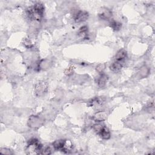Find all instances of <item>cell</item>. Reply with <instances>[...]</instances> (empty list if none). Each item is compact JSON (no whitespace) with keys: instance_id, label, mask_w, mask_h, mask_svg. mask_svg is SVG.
Returning a JSON list of instances; mask_svg holds the SVG:
<instances>
[{"instance_id":"9a60e30c","label":"cell","mask_w":155,"mask_h":155,"mask_svg":"<svg viewBox=\"0 0 155 155\" xmlns=\"http://www.w3.org/2000/svg\"><path fill=\"white\" fill-rule=\"evenodd\" d=\"M110 26L115 31H118L121 29V28L122 27V24L118 21H116L114 20V21H111L110 23Z\"/></svg>"},{"instance_id":"7a4b0ae2","label":"cell","mask_w":155,"mask_h":155,"mask_svg":"<svg viewBox=\"0 0 155 155\" xmlns=\"http://www.w3.org/2000/svg\"><path fill=\"white\" fill-rule=\"evenodd\" d=\"M43 146H42L39 140L36 139H31L29 143L26 148L27 154H41L43 150Z\"/></svg>"},{"instance_id":"8992f818","label":"cell","mask_w":155,"mask_h":155,"mask_svg":"<svg viewBox=\"0 0 155 155\" xmlns=\"http://www.w3.org/2000/svg\"><path fill=\"white\" fill-rule=\"evenodd\" d=\"M98 16L102 20H108L112 17V12L108 8L102 7L98 12Z\"/></svg>"},{"instance_id":"6da1fadb","label":"cell","mask_w":155,"mask_h":155,"mask_svg":"<svg viewBox=\"0 0 155 155\" xmlns=\"http://www.w3.org/2000/svg\"><path fill=\"white\" fill-rule=\"evenodd\" d=\"M44 12V5L40 3H36L33 7H30L27 10V15L29 16V18L36 21H41L42 20L43 17Z\"/></svg>"},{"instance_id":"e0dca14e","label":"cell","mask_w":155,"mask_h":155,"mask_svg":"<svg viewBox=\"0 0 155 155\" xmlns=\"http://www.w3.org/2000/svg\"><path fill=\"white\" fill-rule=\"evenodd\" d=\"M149 73V69L146 66H144L142 67L141 70L140 71V76L142 78L146 77Z\"/></svg>"},{"instance_id":"9c48e42d","label":"cell","mask_w":155,"mask_h":155,"mask_svg":"<svg viewBox=\"0 0 155 155\" xmlns=\"http://www.w3.org/2000/svg\"><path fill=\"white\" fill-rule=\"evenodd\" d=\"M108 79V76L104 73H101V75L98 78L97 83L100 87H104Z\"/></svg>"},{"instance_id":"4fadbf2b","label":"cell","mask_w":155,"mask_h":155,"mask_svg":"<svg viewBox=\"0 0 155 155\" xmlns=\"http://www.w3.org/2000/svg\"><path fill=\"white\" fill-rule=\"evenodd\" d=\"M104 99L101 97H96L92 100V101L89 102L90 104V106H100L103 105L104 103Z\"/></svg>"},{"instance_id":"ba28073f","label":"cell","mask_w":155,"mask_h":155,"mask_svg":"<svg viewBox=\"0 0 155 155\" xmlns=\"http://www.w3.org/2000/svg\"><path fill=\"white\" fill-rule=\"evenodd\" d=\"M107 113L104 111H100L96 112L93 116V119L96 122H102L106 119L107 118Z\"/></svg>"},{"instance_id":"52a82bcc","label":"cell","mask_w":155,"mask_h":155,"mask_svg":"<svg viewBox=\"0 0 155 155\" xmlns=\"http://www.w3.org/2000/svg\"><path fill=\"white\" fill-rule=\"evenodd\" d=\"M125 61H115L110 66V69L114 72H118L122 69L124 65Z\"/></svg>"},{"instance_id":"30bf717a","label":"cell","mask_w":155,"mask_h":155,"mask_svg":"<svg viewBox=\"0 0 155 155\" xmlns=\"http://www.w3.org/2000/svg\"><path fill=\"white\" fill-rule=\"evenodd\" d=\"M127 53L126 50H125L124 49H121L116 54L115 60L119 61H125V60L127 58Z\"/></svg>"},{"instance_id":"ffe728a7","label":"cell","mask_w":155,"mask_h":155,"mask_svg":"<svg viewBox=\"0 0 155 155\" xmlns=\"http://www.w3.org/2000/svg\"><path fill=\"white\" fill-rule=\"evenodd\" d=\"M52 153V149L50 147H46L45 148H43L41 154H50Z\"/></svg>"},{"instance_id":"277c9868","label":"cell","mask_w":155,"mask_h":155,"mask_svg":"<svg viewBox=\"0 0 155 155\" xmlns=\"http://www.w3.org/2000/svg\"><path fill=\"white\" fill-rule=\"evenodd\" d=\"M47 90V84L44 81H39L35 86V92L38 96H41L46 93Z\"/></svg>"},{"instance_id":"603a6c76","label":"cell","mask_w":155,"mask_h":155,"mask_svg":"<svg viewBox=\"0 0 155 155\" xmlns=\"http://www.w3.org/2000/svg\"><path fill=\"white\" fill-rule=\"evenodd\" d=\"M103 67H104V65H103V64H101V65H100L99 66H98V67H97L96 70H97L99 72L101 73V72H103V70L104 68H103Z\"/></svg>"},{"instance_id":"7402d4cb","label":"cell","mask_w":155,"mask_h":155,"mask_svg":"<svg viewBox=\"0 0 155 155\" xmlns=\"http://www.w3.org/2000/svg\"><path fill=\"white\" fill-rule=\"evenodd\" d=\"M24 44H25V47H29V48L31 47L32 46V43H31L30 41H29V40H26L25 42L24 43Z\"/></svg>"},{"instance_id":"44dd1931","label":"cell","mask_w":155,"mask_h":155,"mask_svg":"<svg viewBox=\"0 0 155 155\" xmlns=\"http://www.w3.org/2000/svg\"><path fill=\"white\" fill-rule=\"evenodd\" d=\"M73 72V69L72 68V67H70L69 68H67L65 70V74L67 75H72Z\"/></svg>"},{"instance_id":"5bb4252c","label":"cell","mask_w":155,"mask_h":155,"mask_svg":"<svg viewBox=\"0 0 155 155\" xmlns=\"http://www.w3.org/2000/svg\"><path fill=\"white\" fill-rule=\"evenodd\" d=\"M78 34L79 36L83 38H86L89 34L88 27L87 26H83L81 27L78 32Z\"/></svg>"},{"instance_id":"8fae6325","label":"cell","mask_w":155,"mask_h":155,"mask_svg":"<svg viewBox=\"0 0 155 155\" xmlns=\"http://www.w3.org/2000/svg\"><path fill=\"white\" fill-rule=\"evenodd\" d=\"M65 143V140H56L53 143V147L55 150L62 151Z\"/></svg>"},{"instance_id":"ac0fdd59","label":"cell","mask_w":155,"mask_h":155,"mask_svg":"<svg viewBox=\"0 0 155 155\" xmlns=\"http://www.w3.org/2000/svg\"><path fill=\"white\" fill-rule=\"evenodd\" d=\"M105 125L102 124H100V123H98V124H96L93 125V130H95V132L98 134L100 133V132L103 129V128L104 127Z\"/></svg>"},{"instance_id":"d6986e66","label":"cell","mask_w":155,"mask_h":155,"mask_svg":"<svg viewBox=\"0 0 155 155\" xmlns=\"http://www.w3.org/2000/svg\"><path fill=\"white\" fill-rule=\"evenodd\" d=\"M0 153L1 154H12L13 153L12 152V151L9 149L7 148H1L0 149Z\"/></svg>"},{"instance_id":"2e32d148","label":"cell","mask_w":155,"mask_h":155,"mask_svg":"<svg viewBox=\"0 0 155 155\" xmlns=\"http://www.w3.org/2000/svg\"><path fill=\"white\" fill-rule=\"evenodd\" d=\"M72 148H73V145L72 144V143H70L69 140H65L64 147L61 151L67 153H69L70 151H71L72 150Z\"/></svg>"},{"instance_id":"5b68a950","label":"cell","mask_w":155,"mask_h":155,"mask_svg":"<svg viewBox=\"0 0 155 155\" xmlns=\"http://www.w3.org/2000/svg\"><path fill=\"white\" fill-rule=\"evenodd\" d=\"M89 18V13L87 12L79 10L74 13L73 18L76 23H81L86 21Z\"/></svg>"},{"instance_id":"7c38bea8","label":"cell","mask_w":155,"mask_h":155,"mask_svg":"<svg viewBox=\"0 0 155 155\" xmlns=\"http://www.w3.org/2000/svg\"><path fill=\"white\" fill-rule=\"evenodd\" d=\"M98 135L104 139H109L110 138V131L105 126Z\"/></svg>"},{"instance_id":"3957f363","label":"cell","mask_w":155,"mask_h":155,"mask_svg":"<svg viewBox=\"0 0 155 155\" xmlns=\"http://www.w3.org/2000/svg\"><path fill=\"white\" fill-rule=\"evenodd\" d=\"M44 123L43 119L38 116H31L29 121H28V125L30 127L36 129L41 127Z\"/></svg>"}]
</instances>
